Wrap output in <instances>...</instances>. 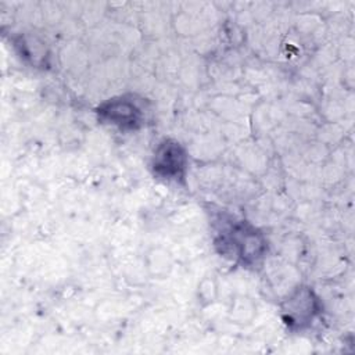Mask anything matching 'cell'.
Here are the masks:
<instances>
[{
	"label": "cell",
	"instance_id": "cell-1",
	"mask_svg": "<svg viewBox=\"0 0 355 355\" xmlns=\"http://www.w3.org/2000/svg\"><path fill=\"white\" fill-rule=\"evenodd\" d=\"M218 245L225 255H232L244 265H254L266 252L265 237L251 225L240 220L219 233Z\"/></svg>",
	"mask_w": 355,
	"mask_h": 355
},
{
	"label": "cell",
	"instance_id": "cell-2",
	"mask_svg": "<svg viewBox=\"0 0 355 355\" xmlns=\"http://www.w3.org/2000/svg\"><path fill=\"white\" fill-rule=\"evenodd\" d=\"M322 304L312 288L298 287L282 304V316L291 329H305L320 315Z\"/></svg>",
	"mask_w": 355,
	"mask_h": 355
},
{
	"label": "cell",
	"instance_id": "cell-4",
	"mask_svg": "<svg viewBox=\"0 0 355 355\" xmlns=\"http://www.w3.org/2000/svg\"><path fill=\"white\" fill-rule=\"evenodd\" d=\"M98 119L104 123L119 128L121 130H135L143 125L144 115L137 104L125 97H114L97 108Z\"/></svg>",
	"mask_w": 355,
	"mask_h": 355
},
{
	"label": "cell",
	"instance_id": "cell-3",
	"mask_svg": "<svg viewBox=\"0 0 355 355\" xmlns=\"http://www.w3.org/2000/svg\"><path fill=\"white\" fill-rule=\"evenodd\" d=\"M187 154L179 141L164 139L154 151L151 168L154 175L173 182H182L187 171Z\"/></svg>",
	"mask_w": 355,
	"mask_h": 355
}]
</instances>
